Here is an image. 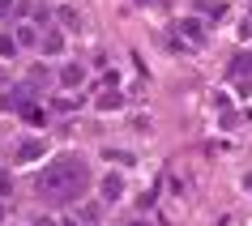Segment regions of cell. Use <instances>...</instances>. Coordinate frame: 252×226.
I'll return each mask as SVG.
<instances>
[{"label":"cell","mask_w":252,"mask_h":226,"mask_svg":"<svg viewBox=\"0 0 252 226\" xmlns=\"http://www.w3.org/2000/svg\"><path fill=\"white\" fill-rule=\"evenodd\" d=\"M13 39L22 43V47H34V30H30V26H22V30H17V34H13Z\"/></svg>","instance_id":"30bf717a"},{"label":"cell","mask_w":252,"mask_h":226,"mask_svg":"<svg viewBox=\"0 0 252 226\" xmlns=\"http://www.w3.org/2000/svg\"><path fill=\"white\" fill-rule=\"evenodd\" d=\"M128 226H154V222H146V218H133V222H128Z\"/></svg>","instance_id":"5bb4252c"},{"label":"cell","mask_w":252,"mask_h":226,"mask_svg":"<svg viewBox=\"0 0 252 226\" xmlns=\"http://www.w3.org/2000/svg\"><path fill=\"white\" fill-rule=\"evenodd\" d=\"M81 77H86L81 64H64V68H60V85H81Z\"/></svg>","instance_id":"8992f818"},{"label":"cell","mask_w":252,"mask_h":226,"mask_svg":"<svg viewBox=\"0 0 252 226\" xmlns=\"http://www.w3.org/2000/svg\"><path fill=\"white\" fill-rule=\"evenodd\" d=\"M22 120H26L30 128H43V124H47V115H43L39 107H30V103H22Z\"/></svg>","instance_id":"5b68a950"},{"label":"cell","mask_w":252,"mask_h":226,"mask_svg":"<svg viewBox=\"0 0 252 226\" xmlns=\"http://www.w3.org/2000/svg\"><path fill=\"white\" fill-rule=\"evenodd\" d=\"M43 141H22V145H17V162H39L43 158Z\"/></svg>","instance_id":"277c9868"},{"label":"cell","mask_w":252,"mask_h":226,"mask_svg":"<svg viewBox=\"0 0 252 226\" xmlns=\"http://www.w3.org/2000/svg\"><path fill=\"white\" fill-rule=\"evenodd\" d=\"M60 47H64L60 34H47V39H43V52H47V56H60Z\"/></svg>","instance_id":"ba28073f"},{"label":"cell","mask_w":252,"mask_h":226,"mask_svg":"<svg viewBox=\"0 0 252 226\" xmlns=\"http://www.w3.org/2000/svg\"><path fill=\"white\" fill-rule=\"evenodd\" d=\"M180 30H184V39H192V43H197V47H201V43H205V30H201L197 22H184V26H180Z\"/></svg>","instance_id":"52a82bcc"},{"label":"cell","mask_w":252,"mask_h":226,"mask_svg":"<svg viewBox=\"0 0 252 226\" xmlns=\"http://www.w3.org/2000/svg\"><path fill=\"white\" fill-rule=\"evenodd\" d=\"M231 73V81H239V85H252V52H239L235 64L226 68Z\"/></svg>","instance_id":"7a4b0ae2"},{"label":"cell","mask_w":252,"mask_h":226,"mask_svg":"<svg viewBox=\"0 0 252 226\" xmlns=\"http://www.w3.org/2000/svg\"><path fill=\"white\" fill-rule=\"evenodd\" d=\"M0 56L9 60V56H17V39H9V34H0Z\"/></svg>","instance_id":"9c48e42d"},{"label":"cell","mask_w":252,"mask_h":226,"mask_svg":"<svg viewBox=\"0 0 252 226\" xmlns=\"http://www.w3.org/2000/svg\"><path fill=\"white\" fill-rule=\"evenodd\" d=\"M9 9H13V0H0V17L9 13Z\"/></svg>","instance_id":"4fadbf2b"},{"label":"cell","mask_w":252,"mask_h":226,"mask_svg":"<svg viewBox=\"0 0 252 226\" xmlns=\"http://www.w3.org/2000/svg\"><path fill=\"white\" fill-rule=\"evenodd\" d=\"M60 17H64V26H73V30L81 26V22H77V13H73V9H60Z\"/></svg>","instance_id":"7c38bea8"},{"label":"cell","mask_w":252,"mask_h":226,"mask_svg":"<svg viewBox=\"0 0 252 226\" xmlns=\"http://www.w3.org/2000/svg\"><path fill=\"white\" fill-rule=\"evenodd\" d=\"M86 184H90L86 162H81V158H60V162H52V167L43 171L39 192H43L47 200H60V205H68V200H77L81 192H86Z\"/></svg>","instance_id":"6da1fadb"},{"label":"cell","mask_w":252,"mask_h":226,"mask_svg":"<svg viewBox=\"0 0 252 226\" xmlns=\"http://www.w3.org/2000/svg\"><path fill=\"white\" fill-rule=\"evenodd\" d=\"M120 103H124V98H120V94H103V98H98V107H103V111H116Z\"/></svg>","instance_id":"8fae6325"},{"label":"cell","mask_w":252,"mask_h":226,"mask_svg":"<svg viewBox=\"0 0 252 226\" xmlns=\"http://www.w3.org/2000/svg\"><path fill=\"white\" fill-rule=\"evenodd\" d=\"M98 188H103V200H120V197H124V175H120V171H107Z\"/></svg>","instance_id":"3957f363"}]
</instances>
